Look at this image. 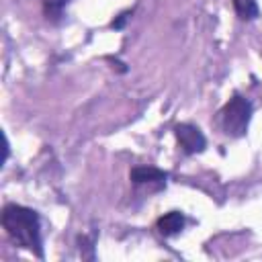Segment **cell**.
I'll use <instances>...</instances> for the list:
<instances>
[{"instance_id":"1","label":"cell","mask_w":262,"mask_h":262,"mask_svg":"<svg viewBox=\"0 0 262 262\" xmlns=\"http://www.w3.org/2000/svg\"><path fill=\"white\" fill-rule=\"evenodd\" d=\"M0 223H2L4 231L8 233V237L16 246L43 258L41 219H39V213L35 209H29V207H23L16 203H8L2 207Z\"/></svg>"},{"instance_id":"2","label":"cell","mask_w":262,"mask_h":262,"mask_svg":"<svg viewBox=\"0 0 262 262\" xmlns=\"http://www.w3.org/2000/svg\"><path fill=\"white\" fill-rule=\"evenodd\" d=\"M252 111L254 106L246 96L233 94L219 111V123H221L223 133L229 137H244L248 133Z\"/></svg>"},{"instance_id":"3","label":"cell","mask_w":262,"mask_h":262,"mask_svg":"<svg viewBox=\"0 0 262 262\" xmlns=\"http://www.w3.org/2000/svg\"><path fill=\"white\" fill-rule=\"evenodd\" d=\"M174 135H176V139H178L180 149H182L186 156L201 154V151L207 147V139H205L203 131H201L196 125L180 123V125L174 127Z\"/></svg>"},{"instance_id":"4","label":"cell","mask_w":262,"mask_h":262,"mask_svg":"<svg viewBox=\"0 0 262 262\" xmlns=\"http://www.w3.org/2000/svg\"><path fill=\"white\" fill-rule=\"evenodd\" d=\"M129 178L135 186H143L154 192V190H162L166 186L168 174L156 166H135V168H131Z\"/></svg>"},{"instance_id":"5","label":"cell","mask_w":262,"mask_h":262,"mask_svg":"<svg viewBox=\"0 0 262 262\" xmlns=\"http://www.w3.org/2000/svg\"><path fill=\"white\" fill-rule=\"evenodd\" d=\"M184 223H186V217L180 211H168L162 217H158L156 227L164 237H172L184 229Z\"/></svg>"},{"instance_id":"6","label":"cell","mask_w":262,"mask_h":262,"mask_svg":"<svg viewBox=\"0 0 262 262\" xmlns=\"http://www.w3.org/2000/svg\"><path fill=\"white\" fill-rule=\"evenodd\" d=\"M70 0H43V14L49 23L57 25L63 20L66 16V8H68Z\"/></svg>"},{"instance_id":"7","label":"cell","mask_w":262,"mask_h":262,"mask_svg":"<svg viewBox=\"0 0 262 262\" xmlns=\"http://www.w3.org/2000/svg\"><path fill=\"white\" fill-rule=\"evenodd\" d=\"M231 4H233V10H235L237 18H242V20H254L260 14V8H258L256 0H231Z\"/></svg>"},{"instance_id":"8","label":"cell","mask_w":262,"mask_h":262,"mask_svg":"<svg viewBox=\"0 0 262 262\" xmlns=\"http://www.w3.org/2000/svg\"><path fill=\"white\" fill-rule=\"evenodd\" d=\"M129 16H131V10H125V12H121L117 18H113V23H111V29H115V31L123 29V27H125V23L129 20Z\"/></svg>"}]
</instances>
